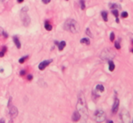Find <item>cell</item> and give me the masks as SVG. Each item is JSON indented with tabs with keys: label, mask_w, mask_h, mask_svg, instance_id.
<instances>
[{
	"label": "cell",
	"mask_w": 133,
	"mask_h": 123,
	"mask_svg": "<svg viewBox=\"0 0 133 123\" xmlns=\"http://www.w3.org/2000/svg\"><path fill=\"white\" fill-rule=\"evenodd\" d=\"M116 23H119V17H117V18H116Z\"/></svg>",
	"instance_id": "obj_33"
},
{
	"label": "cell",
	"mask_w": 133,
	"mask_h": 123,
	"mask_svg": "<svg viewBox=\"0 0 133 123\" xmlns=\"http://www.w3.org/2000/svg\"><path fill=\"white\" fill-rule=\"evenodd\" d=\"M28 58H29V56H28V55L24 56V57H22V58H20L19 59V63H21V64H22V63H24V62H25L26 61Z\"/></svg>",
	"instance_id": "obj_18"
},
{
	"label": "cell",
	"mask_w": 133,
	"mask_h": 123,
	"mask_svg": "<svg viewBox=\"0 0 133 123\" xmlns=\"http://www.w3.org/2000/svg\"><path fill=\"white\" fill-rule=\"evenodd\" d=\"M52 62H53V60H46V61H44V62H40V63H39V65H38L39 70L44 71L45 68L47 67L48 65L50 64Z\"/></svg>",
	"instance_id": "obj_7"
},
{
	"label": "cell",
	"mask_w": 133,
	"mask_h": 123,
	"mask_svg": "<svg viewBox=\"0 0 133 123\" xmlns=\"http://www.w3.org/2000/svg\"><path fill=\"white\" fill-rule=\"evenodd\" d=\"M54 44H55V45H58V44H59V43L57 42V41H54Z\"/></svg>",
	"instance_id": "obj_34"
},
{
	"label": "cell",
	"mask_w": 133,
	"mask_h": 123,
	"mask_svg": "<svg viewBox=\"0 0 133 123\" xmlns=\"http://www.w3.org/2000/svg\"><path fill=\"white\" fill-rule=\"evenodd\" d=\"M80 5H81V9L84 10L85 9V2H84V0H80Z\"/></svg>",
	"instance_id": "obj_20"
},
{
	"label": "cell",
	"mask_w": 133,
	"mask_h": 123,
	"mask_svg": "<svg viewBox=\"0 0 133 123\" xmlns=\"http://www.w3.org/2000/svg\"><path fill=\"white\" fill-rule=\"evenodd\" d=\"M109 70L111 71V72H113L115 70V64H114V62L112 61H109Z\"/></svg>",
	"instance_id": "obj_14"
},
{
	"label": "cell",
	"mask_w": 133,
	"mask_h": 123,
	"mask_svg": "<svg viewBox=\"0 0 133 123\" xmlns=\"http://www.w3.org/2000/svg\"><path fill=\"white\" fill-rule=\"evenodd\" d=\"M17 2H18V3H23L24 0H17Z\"/></svg>",
	"instance_id": "obj_32"
},
{
	"label": "cell",
	"mask_w": 133,
	"mask_h": 123,
	"mask_svg": "<svg viewBox=\"0 0 133 123\" xmlns=\"http://www.w3.org/2000/svg\"><path fill=\"white\" fill-rule=\"evenodd\" d=\"M101 16H102L103 20H104L105 22H107V21H108V13H107L106 11L101 12Z\"/></svg>",
	"instance_id": "obj_15"
},
{
	"label": "cell",
	"mask_w": 133,
	"mask_h": 123,
	"mask_svg": "<svg viewBox=\"0 0 133 123\" xmlns=\"http://www.w3.org/2000/svg\"><path fill=\"white\" fill-rule=\"evenodd\" d=\"M13 41H14L15 45H16V46L17 47V49H20V48H21V43H20L19 39H18V37L14 36V37H13Z\"/></svg>",
	"instance_id": "obj_10"
},
{
	"label": "cell",
	"mask_w": 133,
	"mask_h": 123,
	"mask_svg": "<svg viewBox=\"0 0 133 123\" xmlns=\"http://www.w3.org/2000/svg\"><path fill=\"white\" fill-rule=\"evenodd\" d=\"M115 47H116V49H120V45H119V42L118 41V42H115Z\"/></svg>",
	"instance_id": "obj_24"
},
{
	"label": "cell",
	"mask_w": 133,
	"mask_h": 123,
	"mask_svg": "<svg viewBox=\"0 0 133 123\" xmlns=\"http://www.w3.org/2000/svg\"><path fill=\"white\" fill-rule=\"evenodd\" d=\"M77 110L81 114V118L83 117L84 120H87L88 118V109L86 105V101L84 98L83 92H80L79 97H78V102H77Z\"/></svg>",
	"instance_id": "obj_1"
},
{
	"label": "cell",
	"mask_w": 133,
	"mask_h": 123,
	"mask_svg": "<svg viewBox=\"0 0 133 123\" xmlns=\"http://www.w3.org/2000/svg\"><path fill=\"white\" fill-rule=\"evenodd\" d=\"M11 101H12V98H10L9 99V101H8L9 115H10V117H11L12 119H15V118L17 117V115H18V109H17V108L16 106L12 105Z\"/></svg>",
	"instance_id": "obj_4"
},
{
	"label": "cell",
	"mask_w": 133,
	"mask_h": 123,
	"mask_svg": "<svg viewBox=\"0 0 133 123\" xmlns=\"http://www.w3.org/2000/svg\"><path fill=\"white\" fill-rule=\"evenodd\" d=\"M110 7H111V9H120L121 8V6H119V5H117V4H111V5H110Z\"/></svg>",
	"instance_id": "obj_16"
},
{
	"label": "cell",
	"mask_w": 133,
	"mask_h": 123,
	"mask_svg": "<svg viewBox=\"0 0 133 123\" xmlns=\"http://www.w3.org/2000/svg\"><path fill=\"white\" fill-rule=\"evenodd\" d=\"M6 122V120H4V119H1V120H0V123H5Z\"/></svg>",
	"instance_id": "obj_31"
},
{
	"label": "cell",
	"mask_w": 133,
	"mask_h": 123,
	"mask_svg": "<svg viewBox=\"0 0 133 123\" xmlns=\"http://www.w3.org/2000/svg\"><path fill=\"white\" fill-rule=\"evenodd\" d=\"M110 40H111V42H113L114 40H115V34H114L113 32H112V33H111V35H110Z\"/></svg>",
	"instance_id": "obj_22"
},
{
	"label": "cell",
	"mask_w": 133,
	"mask_h": 123,
	"mask_svg": "<svg viewBox=\"0 0 133 123\" xmlns=\"http://www.w3.org/2000/svg\"><path fill=\"white\" fill-rule=\"evenodd\" d=\"M119 117H120V119H121L122 122H129L130 121V113L127 111V110H125V109H123L121 111V113H120V115H119Z\"/></svg>",
	"instance_id": "obj_6"
},
{
	"label": "cell",
	"mask_w": 133,
	"mask_h": 123,
	"mask_svg": "<svg viewBox=\"0 0 133 123\" xmlns=\"http://www.w3.org/2000/svg\"><path fill=\"white\" fill-rule=\"evenodd\" d=\"M111 13L115 15V17H119V11L117 10V9H111Z\"/></svg>",
	"instance_id": "obj_21"
},
{
	"label": "cell",
	"mask_w": 133,
	"mask_h": 123,
	"mask_svg": "<svg viewBox=\"0 0 133 123\" xmlns=\"http://www.w3.org/2000/svg\"><path fill=\"white\" fill-rule=\"evenodd\" d=\"M25 74V70L20 71V75H21V76H24Z\"/></svg>",
	"instance_id": "obj_28"
},
{
	"label": "cell",
	"mask_w": 133,
	"mask_h": 123,
	"mask_svg": "<svg viewBox=\"0 0 133 123\" xmlns=\"http://www.w3.org/2000/svg\"><path fill=\"white\" fill-rule=\"evenodd\" d=\"M3 34L4 36H5V38H7V37H8V34H6V32H5V31H4V32H3V34Z\"/></svg>",
	"instance_id": "obj_29"
},
{
	"label": "cell",
	"mask_w": 133,
	"mask_h": 123,
	"mask_svg": "<svg viewBox=\"0 0 133 123\" xmlns=\"http://www.w3.org/2000/svg\"><path fill=\"white\" fill-rule=\"evenodd\" d=\"M129 16V14H128L127 12H122L121 13V17L122 18H127Z\"/></svg>",
	"instance_id": "obj_23"
},
{
	"label": "cell",
	"mask_w": 133,
	"mask_h": 123,
	"mask_svg": "<svg viewBox=\"0 0 133 123\" xmlns=\"http://www.w3.org/2000/svg\"><path fill=\"white\" fill-rule=\"evenodd\" d=\"M42 2L44 4H45V5H47V4H49L51 2V0H42Z\"/></svg>",
	"instance_id": "obj_27"
},
{
	"label": "cell",
	"mask_w": 133,
	"mask_h": 123,
	"mask_svg": "<svg viewBox=\"0 0 133 123\" xmlns=\"http://www.w3.org/2000/svg\"><path fill=\"white\" fill-rule=\"evenodd\" d=\"M22 21H23V24H24V25H25V27H27L28 25H30V17H29V15H27V12H22Z\"/></svg>",
	"instance_id": "obj_5"
},
{
	"label": "cell",
	"mask_w": 133,
	"mask_h": 123,
	"mask_svg": "<svg viewBox=\"0 0 133 123\" xmlns=\"http://www.w3.org/2000/svg\"><path fill=\"white\" fill-rule=\"evenodd\" d=\"M27 80H28V81H32V80H33V75H32V74H28V75H27Z\"/></svg>",
	"instance_id": "obj_26"
},
{
	"label": "cell",
	"mask_w": 133,
	"mask_h": 123,
	"mask_svg": "<svg viewBox=\"0 0 133 123\" xmlns=\"http://www.w3.org/2000/svg\"><path fill=\"white\" fill-rule=\"evenodd\" d=\"M65 1H68V0H65Z\"/></svg>",
	"instance_id": "obj_38"
},
{
	"label": "cell",
	"mask_w": 133,
	"mask_h": 123,
	"mask_svg": "<svg viewBox=\"0 0 133 123\" xmlns=\"http://www.w3.org/2000/svg\"><path fill=\"white\" fill-rule=\"evenodd\" d=\"M96 91L100 92H104V87H103V85H101V84H98L97 86H96Z\"/></svg>",
	"instance_id": "obj_17"
},
{
	"label": "cell",
	"mask_w": 133,
	"mask_h": 123,
	"mask_svg": "<svg viewBox=\"0 0 133 123\" xmlns=\"http://www.w3.org/2000/svg\"><path fill=\"white\" fill-rule=\"evenodd\" d=\"M130 52H131V53H133V48L131 49V50H130Z\"/></svg>",
	"instance_id": "obj_36"
},
{
	"label": "cell",
	"mask_w": 133,
	"mask_h": 123,
	"mask_svg": "<svg viewBox=\"0 0 133 123\" xmlns=\"http://www.w3.org/2000/svg\"><path fill=\"white\" fill-rule=\"evenodd\" d=\"M132 45H133V40H132Z\"/></svg>",
	"instance_id": "obj_37"
},
{
	"label": "cell",
	"mask_w": 133,
	"mask_h": 123,
	"mask_svg": "<svg viewBox=\"0 0 133 123\" xmlns=\"http://www.w3.org/2000/svg\"><path fill=\"white\" fill-rule=\"evenodd\" d=\"M6 46H3V49H2V51H0V57H4V55H5V53H6Z\"/></svg>",
	"instance_id": "obj_19"
},
{
	"label": "cell",
	"mask_w": 133,
	"mask_h": 123,
	"mask_svg": "<svg viewBox=\"0 0 133 123\" xmlns=\"http://www.w3.org/2000/svg\"><path fill=\"white\" fill-rule=\"evenodd\" d=\"M81 119V114L79 113V111L78 110H75L74 112H73V114H72V121H74V122H76V121H79Z\"/></svg>",
	"instance_id": "obj_9"
},
{
	"label": "cell",
	"mask_w": 133,
	"mask_h": 123,
	"mask_svg": "<svg viewBox=\"0 0 133 123\" xmlns=\"http://www.w3.org/2000/svg\"><path fill=\"white\" fill-rule=\"evenodd\" d=\"M86 34H88V35H89V36H90V37H92V34L90 33V29H89V28H87V29H86Z\"/></svg>",
	"instance_id": "obj_25"
},
{
	"label": "cell",
	"mask_w": 133,
	"mask_h": 123,
	"mask_svg": "<svg viewBox=\"0 0 133 123\" xmlns=\"http://www.w3.org/2000/svg\"><path fill=\"white\" fill-rule=\"evenodd\" d=\"M94 119L96 122H103L106 120V114L102 109H98L94 113Z\"/></svg>",
	"instance_id": "obj_3"
},
{
	"label": "cell",
	"mask_w": 133,
	"mask_h": 123,
	"mask_svg": "<svg viewBox=\"0 0 133 123\" xmlns=\"http://www.w3.org/2000/svg\"><path fill=\"white\" fill-rule=\"evenodd\" d=\"M44 28H45L47 31H51L52 29H53V26H52V25L49 23L48 20H46V21L44 22Z\"/></svg>",
	"instance_id": "obj_11"
},
{
	"label": "cell",
	"mask_w": 133,
	"mask_h": 123,
	"mask_svg": "<svg viewBox=\"0 0 133 123\" xmlns=\"http://www.w3.org/2000/svg\"><path fill=\"white\" fill-rule=\"evenodd\" d=\"M80 43L81 44H83V45H90V44H91L90 39H88V38H82Z\"/></svg>",
	"instance_id": "obj_13"
},
{
	"label": "cell",
	"mask_w": 133,
	"mask_h": 123,
	"mask_svg": "<svg viewBox=\"0 0 133 123\" xmlns=\"http://www.w3.org/2000/svg\"><path fill=\"white\" fill-rule=\"evenodd\" d=\"M66 46V43L64 42V41H62L58 44V49L59 51H63L64 49V47Z\"/></svg>",
	"instance_id": "obj_12"
},
{
	"label": "cell",
	"mask_w": 133,
	"mask_h": 123,
	"mask_svg": "<svg viewBox=\"0 0 133 123\" xmlns=\"http://www.w3.org/2000/svg\"><path fill=\"white\" fill-rule=\"evenodd\" d=\"M3 32H4L3 28H2V27H0V35H1V34H3Z\"/></svg>",
	"instance_id": "obj_30"
},
{
	"label": "cell",
	"mask_w": 133,
	"mask_h": 123,
	"mask_svg": "<svg viewBox=\"0 0 133 123\" xmlns=\"http://www.w3.org/2000/svg\"><path fill=\"white\" fill-rule=\"evenodd\" d=\"M64 28L65 30L70 31L71 33H78L79 30H80V27H79V25L78 23L73 19H67L64 23Z\"/></svg>",
	"instance_id": "obj_2"
},
{
	"label": "cell",
	"mask_w": 133,
	"mask_h": 123,
	"mask_svg": "<svg viewBox=\"0 0 133 123\" xmlns=\"http://www.w3.org/2000/svg\"><path fill=\"white\" fill-rule=\"evenodd\" d=\"M0 2H5V0H0Z\"/></svg>",
	"instance_id": "obj_35"
},
{
	"label": "cell",
	"mask_w": 133,
	"mask_h": 123,
	"mask_svg": "<svg viewBox=\"0 0 133 123\" xmlns=\"http://www.w3.org/2000/svg\"><path fill=\"white\" fill-rule=\"evenodd\" d=\"M119 99H115V101H114L113 105H112V109H111V111L113 114H116L118 110H119Z\"/></svg>",
	"instance_id": "obj_8"
}]
</instances>
